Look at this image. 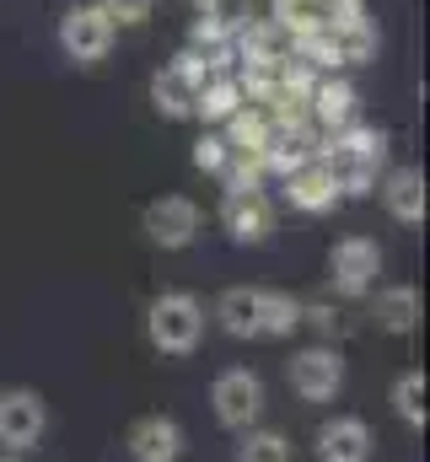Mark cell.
Instances as JSON below:
<instances>
[{
    "instance_id": "cell-27",
    "label": "cell",
    "mask_w": 430,
    "mask_h": 462,
    "mask_svg": "<svg viewBox=\"0 0 430 462\" xmlns=\"http://www.w3.org/2000/svg\"><path fill=\"white\" fill-rule=\"evenodd\" d=\"M108 16H113V27H140V22H151V11H156V0H98Z\"/></svg>"
},
{
    "instance_id": "cell-21",
    "label": "cell",
    "mask_w": 430,
    "mask_h": 462,
    "mask_svg": "<svg viewBox=\"0 0 430 462\" xmlns=\"http://www.w3.org/2000/svg\"><path fill=\"white\" fill-rule=\"evenodd\" d=\"M388 403H393V414H398L409 430H425V371H404V376L393 382Z\"/></svg>"
},
{
    "instance_id": "cell-10",
    "label": "cell",
    "mask_w": 430,
    "mask_h": 462,
    "mask_svg": "<svg viewBox=\"0 0 430 462\" xmlns=\"http://www.w3.org/2000/svg\"><path fill=\"white\" fill-rule=\"evenodd\" d=\"M200 231H205V216H200V205H194L189 194H162V199L145 205V236H151L162 253L194 247Z\"/></svg>"
},
{
    "instance_id": "cell-16",
    "label": "cell",
    "mask_w": 430,
    "mask_h": 462,
    "mask_svg": "<svg viewBox=\"0 0 430 462\" xmlns=\"http://www.w3.org/2000/svg\"><path fill=\"white\" fill-rule=\"evenodd\" d=\"M210 318L220 323V334L231 339H258V285H231L220 291L210 307Z\"/></svg>"
},
{
    "instance_id": "cell-29",
    "label": "cell",
    "mask_w": 430,
    "mask_h": 462,
    "mask_svg": "<svg viewBox=\"0 0 430 462\" xmlns=\"http://www.w3.org/2000/svg\"><path fill=\"white\" fill-rule=\"evenodd\" d=\"M189 5H194V11H200V5H205V0H189Z\"/></svg>"
},
{
    "instance_id": "cell-12",
    "label": "cell",
    "mask_w": 430,
    "mask_h": 462,
    "mask_svg": "<svg viewBox=\"0 0 430 462\" xmlns=\"http://www.w3.org/2000/svg\"><path fill=\"white\" fill-rule=\"evenodd\" d=\"M307 118H313L318 134H339V129L360 124V92L344 76H318L313 92H307Z\"/></svg>"
},
{
    "instance_id": "cell-23",
    "label": "cell",
    "mask_w": 430,
    "mask_h": 462,
    "mask_svg": "<svg viewBox=\"0 0 430 462\" xmlns=\"http://www.w3.org/2000/svg\"><path fill=\"white\" fill-rule=\"evenodd\" d=\"M237 462H291V436H280V430H264V425H253V430H242Z\"/></svg>"
},
{
    "instance_id": "cell-17",
    "label": "cell",
    "mask_w": 430,
    "mask_h": 462,
    "mask_svg": "<svg viewBox=\"0 0 430 462\" xmlns=\"http://www.w3.org/2000/svg\"><path fill=\"white\" fill-rule=\"evenodd\" d=\"M371 318H377V328L382 334H415L420 328V291L415 285H382L377 291V301H371Z\"/></svg>"
},
{
    "instance_id": "cell-13",
    "label": "cell",
    "mask_w": 430,
    "mask_h": 462,
    "mask_svg": "<svg viewBox=\"0 0 430 462\" xmlns=\"http://www.w3.org/2000/svg\"><path fill=\"white\" fill-rule=\"evenodd\" d=\"M377 436L360 414H333L318 425V462H371Z\"/></svg>"
},
{
    "instance_id": "cell-22",
    "label": "cell",
    "mask_w": 430,
    "mask_h": 462,
    "mask_svg": "<svg viewBox=\"0 0 430 462\" xmlns=\"http://www.w3.org/2000/svg\"><path fill=\"white\" fill-rule=\"evenodd\" d=\"M269 22H275L285 38L318 32L322 27V0H269Z\"/></svg>"
},
{
    "instance_id": "cell-25",
    "label": "cell",
    "mask_w": 430,
    "mask_h": 462,
    "mask_svg": "<svg viewBox=\"0 0 430 462\" xmlns=\"http://www.w3.org/2000/svg\"><path fill=\"white\" fill-rule=\"evenodd\" d=\"M189 156H194V167H200V172H210V178H220V167L231 162V145H226L220 134H210V129H205V134L194 140V151H189Z\"/></svg>"
},
{
    "instance_id": "cell-9",
    "label": "cell",
    "mask_w": 430,
    "mask_h": 462,
    "mask_svg": "<svg viewBox=\"0 0 430 462\" xmlns=\"http://www.w3.org/2000/svg\"><path fill=\"white\" fill-rule=\"evenodd\" d=\"M285 376L302 403H333L344 393V355L333 345H307L285 360Z\"/></svg>"
},
{
    "instance_id": "cell-18",
    "label": "cell",
    "mask_w": 430,
    "mask_h": 462,
    "mask_svg": "<svg viewBox=\"0 0 430 462\" xmlns=\"http://www.w3.org/2000/svg\"><path fill=\"white\" fill-rule=\"evenodd\" d=\"M302 328V296L258 291V339H291Z\"/></svg>"
},
{
    "instance_id": "cell-6",
    "label": "cell",
    "mask_w": 430,
    "mask_h": 462,
    "mask_svg": "<svg viewBox=\"0 0 430 462\" xmlns=\"http://www.w3.org/2000/svg\"><path fill=\"white\" fill-rule=\"evenodd\" d=\"M113 43H118V27H113V16H108L98 0L70 5V11L60 16V49H65V60H76V65H103L108 54H113Z\"/></svg>"
},
{
    "instance_id": "cell-5",
    "label": "cell",
    "mask_w": 430,
    "mask_h": 462,
    "mask_svg": "<svg viewBox=\"0 0 430 462\" xmlns=\"http://www.w3.org/2000/svg\"><path fill=\"white\" fill-rule=\"evenodd\" d=\"M210 76L215 70L205 65V54H194V49L173 54V60L151 76V103H156V114L162 118H194V97H200V87H205Z\"/></svg>"
},
{
    "instance_id": "cell-14",
    "label": "cell",
    "mask_w": 430,
    "mask_h": 462,
    "mask_svg": "<svg viewBox=\"0 0 430 462\" xmlns=\"http://www.w3.org/2000/svg\"><path fill=\"white\" fill-rule=\"evenodd\" d=\"M371 194H382V210L398 226H420L425 221V172L420 167H388Z\"/></svg>"
},
{
    "instance_id": "cell-8",
    "label": "cell",
    "mask_w": 430,
    "mask_h": 462,
    "mask_svg": "<svg viewBox=\"0 0 430 462\" xmlns=\"http://www.w3.org/2000/svg\"><path fill=\"white\" fill-rule=\"evenodd\" d=\"M220 226L237 247H264L280 226V210L264 189H226L220 194Z\"/></svg>"
},
{
    "instance_id": "cell-3",
    "label": "cell",
    "mask_w": 430,
    "mask_h": 462,
    "mask_svg": "<svg viewBox=\"0 0 430 462\" xmlns=\"http://www.w3.org/2000/svg\"><path fill=\"white\" fill-rule=\"evenodd\" d=\"M210 409H215V425L220 430H253L269 409V393H264V376L248 371V365H226L220 376L210 382Z\"/></svg>"
},
{
    "instance_id": "cell-24",
    "label": "cell",
    "mask_w": 430,
    "mask_h": 462,
    "mask_svg": "<svg viewBox=\"0 0 430 462\" xmlns=\"http://www.w3.org/2000/svg\"><path fill=\"white\" fill-rule=\"evenodd\" d=\"M200 11H205L210 22H220V27H226L231 38H237V32H242V27L253 22V0H205Z\"/></svg>"
},
{
    "instance_id": "cell-26",
    "label": "cell",
    "mask_w": 430,
    "mask_h": 462,
    "mask_svg": "<svg viewBox=\"0 0 430 462\" xmlns=\"http://www.w3.org/2000/svg\"><path fill=\"white\" fill-rule=\"evenodd\" d=\"M366 16H371L366 0H322V27H328V32L355 27V22H366Z\"/></svg>"
},
{
    "instance_id": "cell-28",
    "label": "cell",
    "mask_w": 430,
    "mask_h": 462,
    "mask_svg": "<svg viewBox=\"0 0 430 462\" xmlns=\"http://www.w3.org/2000/svg\"><path fill=\"white\" fill-rule=\"evenodd\" d=\"M0 462H22V457H11V452H5V457H0Z\"/></svg>"
},
{
    "instance_id": "cell-19",
    "label": "cell",
    "mask_w": 430,
    "mask_h": 462,
    "mask_svg": "<svg viewBox=\"0 0 430 462\" xmlns=\"http://www.w3.org/2000/svg\"><path fill=\"white\" fill-rule=\"evenodd\" d=\"M242 103H248V97H242L237 76H210V81L200 87V97H194V118H205V124H226Z\"/></svg>"
},
{
    "instance_id": "cell-4",
    "label": "cell",
    "mask_w": 430,
    "mask_h": 462,
    "mask_svg": "<svg viewBox=\"0 0 430 462\" xmlns=\"http://www.w3.org/2000/svg\"><path fill=\"white\" fill-rule=\"evenodd\" d=\"M377 274H382V247L371 236L350 231V236H339L328 247V285H333V296L360 301V296L377 291Z\"/></svg>"
},
{
    "instance_id": "cell-2",
    "label": "cell",
    "mask_w": 430,
    "mask_h": 462,
    "mask_svg": "<svg viewBox=\"0 0 430 462\" xmlns=\"http://www.w3.org/2000/svg\"><path fill=\"white\" fill-rule=\"evenodd\" d=\"M205 301L194 291H162L145 307V339L156 355H194L205 345Z\"/></svg>"
},
{
    "instance_id": "cell-11",
    "label": "cell",
    "mask_w": 430,
    "mask_h": 462,
    "mask_svg": "<svg viewBox=\"0 0 430 462\" xmlns=\"http://www.w3.org/2000/svg\"><path fill=\"white\" fill-rule=\"evenodd\" d=\"M124 452H129V462H183L189 436L173 414H140L124 436Z\"/></svg>"
},
{
    "instance_id": "cell-15",
    "label": "cell",
    "mask_w": 430,
    "mask_h": 462,
    "mask_svg": "<svg viewBox=\"0 0 430 462\" xmlns=\"http://www.w3.org/2000/svg\"><path fill=\"white\" fill-rule=\"evenodd\" d=\"M280 194H285V205L302 210V216H328V210L339 205V189H333V178L322 172L318 156H313L307 167L285 172V178H280Z\"/></svg>"
},
{
    "instance_id": "cell-1",
    "label": "cell",
    "mask_w": 430,
    "mask_h": 462,
    "mask_svg": "<svg viewBox=\"0 0 430 462\" xmlns=\"http://www.w3.org/2000/svg\"><path fill=\"white\" fill-rule=\"evenodd\" d=\"M388 151H393V140H388V129H377V124H350V129L318 140V162H322V172L333 178L339 199L371 194L377 178L388 172Z\"/></svg>"
},
{
    "instance_id": "cell-20",
    "label": "cell",
    "mask_w": 430,
    "mask_h": 462,
    "mask_svg": "<svg viewBox=\"0 0 430 462\" xmlns=\"http://www.w3.org/2000/svg\"><path fill=\"white\" fill-rule=\"evenodd\" d=\"M333 38V54H339V65H371L377 60V49H382V32H377V22L366 16V22H355V27H339V32H328Z\"/></svg>"
},
{
    "instance_id": "cell-7",
    "label": "cell",
    "mask_w": 430,
    "mask_h": 462,
    "mask_svg": "<svg viewBox=\"0 0 430 462\" xmlns=\"http://www.w3.org/2000/svg\"><path fill=\"white\" fill-rule=\"evenodd\" d=\"M49 436V403L33 387H0V447L11 457L33 452Z\"/></svg>"
}]
</instances>
